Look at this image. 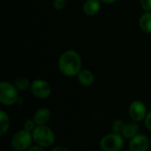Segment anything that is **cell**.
<instances>
[{
    "instance_id": "cell-15",
    "label": "cell",
    "mask_w": 151,
    "mask_h": 151,
    "mask_svg": "<svg viewBox=\"0 0 151 151\" xmlns=\"http://www.w3.org/2000/svg\"><path fill=\"white\" fill-rule=\"evenodd\" d=\"M14 85L16 86V88H17L19 91H25V90L30 88L31 84H30L29 80H28L27 77H18V78L15 80Z\"/></svg>"
},
{
    "instance_id": "cell-10",
    "label": "cell",
    "mask_w": 151,
    "mask_h": 151,
    "mask_svg": "<svg viewBox=\"0 0 151 151\" xmlns=\"http://www.w3.org/2000/svg\"><path fill=\"white\" fill-rule=\"evenodd\" d=\"M76 77L78 82L83 86H90L95 81L94 74L92 73V71L87 69H81Z\"/></svg>"
},
{
    "instance_id": "cell-1",
    "label": "cell",
    "mask_w": 151,
    "mask_h": 151,
    "mask_svg": "<svg viewBox=\"0 0 151 151\" xmlns=\"http://www.w3.org/2000/svg\"><path fill=\"white\" fill-rule=\"evenodd\" d=\"M58 69L66 77H74L81 69V55L74 50H66L58 60Z\"/></svg>"
},
{
    "instance_id": "cell-9",
    "label": "cell",
    "mask_w": 151,
    "mask_h": 151,
    "mask_svg": "<svg viewBox=\"0 0 151 151\" xmlns=\"http://www.w3.org/2000/svg\"><path fill=\"white\" fill-rule=\"evenodd\" d=\"M51 117V112L48 108H40L38 109L34 116H33V119L35 121V123L36 124V125H47L48 122L50 121Z\"/></svg>"
},
{
    "instance_id": "cell-17",
    "label": "cell",
    "mask_w": 151,
    "mask_h": 151,
    "mask_svg": "<svg viewBox=\"0 0 151 151\" xmlns=\"http://www.w3.org/2000/svg\"><path fill=\"white\" fill-rule=\"evenodd\" d=\"M23 126H24V129H25V130L29 131V132H33V130H34V129L35 128V126H36V124L35 123L34 119L28 118V119H27V120L25 121Z\"/></svg>"
},
{
    "instance_id": "cell-6",
    "label": "cell",
    "mask_w": 151,
    "mask_h": 151,
    "mask_svg": "<svg viewBox=\"0 0 151 151\" xmlns=\"http://www.w3.org/2000/svg\"><path fill=\"white\" fill-rule=\"evenodd\" d=\"M30 89L33 95L38 99H47L51 93L50 85L43 79H36L33 81Z\"/></svg>"
},
{
    "instance_id": "cell-5",
    "label": "cell",
    "mask_w": 151,
    "mask_h": 151,
    "mask_svg": "<svg viewBox=\"0 0 151 151\" xmlns=\"http://www.w3.org/2000/svg\"><path fill=\"white\" fill-rule=\"evenodd\" d=\"M16 86L9 82L3 81L0 83V102L4 106H12L17 103L19 93Z\"/></svg>"
},
{
    "instance_id": "cell-12",
    "label": "cell",
    "mask_w": 151,
    "mask_h": 151,
    "mask_svg": "<svg viewBox=\"0 0 151 151\" xmlns=\"http://www.w3.org/2000/svg\"><path fill=\"white\" fill-rule=\"evenodd\" d=\"M101 8V0H87L82 6L83 12L88 16L96 15Z\"/></svg>"
},
{
    "instance_id": "cell-13",
    "label": "cell",
    "mask_w": 151,
    "mask_h": 151,
    "mask_svg": "<svg viewBox=\"0 0 151 151\" xmlns=\"http://www.w3.org/2000/svg\"><path fill=\"white\" fill-rule=\"evenodd\" d=\"M139 26L143 32L147 34H151V11L144 12L140 17Z\"/></svg>"
},
{
    "instance_id": "cell-25",
    "label": "cell",
    "mask_w": 151,
    "mask_h": 151,
    "mask_svg": "<svg viewBox=\"0 0 151 151\" xmlns=\"http://www.w3.org/2000/svg\"><path fill=\"white\" fill-rule=\"evenodd\" d=\"M89 151H103V150H89Z\"/></svg>"
},
{
    "instance_id": "cell-3",
    "label": "cell",
    "mask_w": 151,
    "mask_h": 151,
    "mask_svg": "<svg viewBox=\"0 0 151 151\" xmlns=\"http://www.w3.org/2000/svg\"><path fill=\"white\" fill-rule=\"evenodd\" d=\"M33 142L32 132L23 128L13 134L11 140V146L15 151H26L31 147Z\"/></svg>"
},
{
    "instance_id": "cell-8",
    "label": "cell",
    "mask_w": 151,
    "mask_h": 151,
    "mask_svg": "<svg viewBox=\"0 0 151 151\" xmlns=\"http://www.w3.org/2000/svg\"><path fill=\"white\" fill-rule=\"evenodd\" d=\"M150 147V140L143 133L136 134L129 142V150L131 151H148Z\"/></svg>"
},
{
    "instance_id": "cell-26",
    "label": "cell",
    "mask_w": 151,
    "mask_h": 151,
    "mask_svg": "<svg viewBox=\"0 0 151 151\" xmlns=\"http://www.w3.org/2000/svg\"><path fill=\"white\" fill-rule=\"evenodd\" d=\"M121 151H131L130 150H121Z\"/></svg>"
},
{
    "instance_id": "cell-18",
    "label": "cell",
    "mask_w": 151,
    "mask_h": 151,
    "mask_svg": "<svg viewBox=\"0 0 151 151\" xmlns=\"http://www.w3.org/2000/svg\"><path fill=\"white\" fill-rule=\"evenodd\" d=\"M66 6V0H53V7L56 10H63Z\"/></svg>"
},
{
    "instance_id": "cell-4",
    "label": "cell",
    "mask_w": 151,
    "mask_h": 151,
    "mask_svg": "<svg viewBox=\"0 0 151 151\" xmlns=\"http://www.w3.org/2000/svg\"><path fill=\"white\" fill-rule=\"evenodd\" d=\"M125 145V138L122 134L111 133L104 135L100 141V147L103 151H121Z\"/></svg>"
},
{
    "instance_id": "cell-19",
    "label": "cell",
    "mask_w": 151,
    "mask_h": 151,
    "mask_svg": "<svg viewBox=\"0 0 151 151\" xmlns=\"http://www.w3.org/2000/svg\"><path fill=\"white\" fill-rule=\"evenodd\" d=\"M142 8L146 12L151 11V0H140Z\"/></svg>"
},
{
    "instance_id": "cell-11",
    "label": "cell",
    "mask_w": 151,
    "mask_h": 151,
    "mask_svg": "<svg viewBox=\"0 0 151 151\" xmlns=\"http://www.w3.org/2000/svg\"><path fill=\"white\" fill-rule=\"evenodd\" d=\"M140 131V126L138 125V122L135 121H131V122H127L125 124L123 132H122V135L125 139L127 140H131L133 137H134L136 134L139 133Z\"/></svg>"
},
{
    "instance_id": "cell-16",
    "label": "cell",
    "mask_w": 151,
    "mask_h": 151,
    "mask_svg": "<svg viewBox=\"0 0 151 151\" xmlns=\"http://www.w3.org/2000/svg\"><path fill=\"white\" fill-rule=\"evenodd\" d=\"M125 124L122 120L120 119H117L115 120L112 124H111V129H112V132L114 133H122L123 132V129H124V126H125Z\"/></svg>"
},
{
    "instance_id": "cell-22",
    "label": "cell",
    "mask_w": 151,
    "mask_h": 151,
    "mask_svg": "<svg viewBox=\"0 0 151 151\" xmlns=\"http://www.w3.org/2000/svg\"><path fill=\"white\" fill-rule=\"evenodd\" d=\"M50 151H71L68 148H66V147H65V146H57V147H55V148H53L52 150Z\"/></svg>"
},
{
    "instance_id": "cell-7",
    "label": "cell",
    "mask_w": 151,
    "mask_h": 151,
    "mask_svg": "<svg viewBox=\"0 0 151 151\" xmlns=\"http://www.w3.org/2000/svg\"><path fill=\"white\" fill-rule=\"evenodd\" d=\"M129 116L132 120L135 122H142L145 120L148 111L146 105L142 101H134L129 106Z\"/></svg>"
},
{
    "instance_id": "cell-20",
    "label": "cell",
    "mask_w": 151,
    "mask_h": 151,
    "mask_svg": "<svg viewBox=\"0 0 151 151\" xmlns=\"http://www.w3.org/2000/svg\"><path fill=\"white\" fill-rule=\"evenodd\" d=\"M144 124H145L146 128L151 132V111H150L147 114V117H146V118L144 120Z\"/></svg>"
},
{
    "instance_id": "cell-27",
    "label": "cell",
    "mask_w": 151,
    "mask_h": 151,
    "mask_svg": "<svg viewBox=\"0 0 151 151\" xmlns=\"http://www.w3.org/2000/svg\"><path fill=\"white\" fill-rule=\"evenodd\" d=\"M150 148H151V138L150 139Z\"/></svg>"
},
{
    "instance_id": "cell-2",
    "label": "cell",
    "mask_w": 151,
    "mask_h": 151,
    "mask_svg": "<svg viewBox=\"0 0 151 151\" xmlns=\"http://www.w3.org/2000/svg\"><path fill=\"white\" fill-rule=\"evenodd\" d=\"M34 142L44 149L51 147L55 143L56 135L51 128L44 125H36L32 132Z\"/></svg>"
},
{
    "instance_id": "cell-21",
    "label": "cell",
    "mask_w": 151,
    "mask_h": 151,
    "mask_svg": "<svg viewBox=\"0 0 151 151\" xmlns=\"http://www.w3.org/2000/svg\"><path fill=\"white\" fill-rule=\"evenodd\" d=\"M26 151H45V150H44V148L35 144V146H31L28 150H27Z\"/></svg>"
},
{
    "instance_id": "cell-23",
    "label": "cell",
    "mask_w": 151,
    "mask_h": 151,
    "mask_svg": "<svg viewBox=\"0 0 151 151\" xmlns=\"http://www.w3.org/2000/svg\"><path fill=\"white\" fill-rule=\"evenodd\" d=\"M101 1L105 3V4H113V3L117 2L118 0H101Z\"/></svg>"
},
{
    "instance_id": "cell-24",
    "label": "cell",
    "mask_w": 151,
    "mask_h": 151,
    "mask_svg": "<svg viewBox=\"0 0 151 151\" xmlns=\"http://www.w3.org/2000/svg\"><path fill=\"white\" fill-rule=\"evenodd\" d=\"M23 103V98H19L18 101H17V104L18 105H21Z\"/></svg>"
},
{
    "instance_id": "cell-14",
    "label": "cell",
    "mask_w": 151,
    "mask_h": 151,
    "mask_svg": "<svg viewBox=\"0 0 151 151\" xmlns=\"http://www.w3.org/2000/svg\"><path fill=\"white\" fill-rule=\"evenodd\" d=\"M10 128V118L4 110H0V136L4 137Z\"/></svg>"
}]
</instances>
